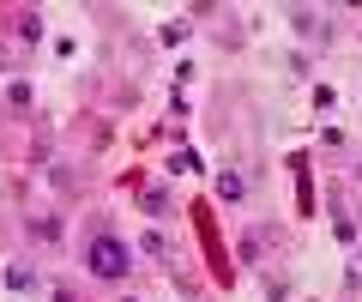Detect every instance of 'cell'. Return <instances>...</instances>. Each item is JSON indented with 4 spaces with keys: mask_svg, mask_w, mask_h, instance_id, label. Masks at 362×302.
Segmentation results:
<instances>
[{
    "mask_svg": "<svg viewBox=\"0 0 362 302\" xmlns=\"http://www.w3.org/2000/svg\"><path fill=\"white\" fill-rule=\"evenodd\" d=\"M290 18H296L302 37H332V25H320V13H290Z\"/></svg>",
    "mask_w": 362,
    "mask_h": 302,
    "instance_id": "obj_3",
    "label": "cell"
},
{
    "mask_svg": "<svg viewBox=\"0 0 362 302\" xmlns=\"http://www.w3.org/2000/svg\"><path fill=\"white\" fill-rule=\"evenodd\" d=\"M218 194H223V199H242V194H247V182H242L235 170H218Z\"/></svg>",
    "mask_w": 362,
    "mask_h": 302,
    "instance_id": "obj_4",
    "label": "cell"
},
{
    "mask_svg": "<svg viewBox=\"0 0 362 302\" xmlns=\"http://www.w3.org/2000/svg\"><path fill=\"white\" fill-rule=\"evenodd\" d=\"M78 266H85V278H97V284H127L133 266H139V248L121 236L115 223L97 218L85 230V242H78Z\"/></svg>",
    "mask_w": 362,
    "mask_h": 302,
    "instance_id": "obj_1",
    "label": "cell"
},
{
    "mask_svg": "<svg viewBox=\"0 0 362 302\" xmlns=\"http://www.w3.org/2000/svg\"><path fill=\"white\" fill-rule=\"evenodd\" d=\"M121 302H139V296H121Z\"/></svg>",
    "mask_w": 362,
    "mask_h": 302,
    "instance_id": "obj_7",
    "label": "cell"
},
{
    "mask_svg": "<svg viewBox=\"0 0 362 302\" xmlns=\"http://www.w3.org/2000/svg\"><path fill=\"white\" fill-rule=\"evenodd\" d=\"M356 182H362V163H356Z\"/></svg>",
    "mask_w": 362,
    "mask_h": 302,
    "instance_id": "obj_6",
    "label": "cell"
},
{
    "mask_svg": "<svg viewBox=\"0 0 362 302\" xmlns=\"http://www.w3.org/2000/svg\"><path fill=\"white\" fill-rule=\"evenodd\" d=\"M13 37H18V42H42V13L18 6V13H13Z\"/></svg>",
    "mask_w": 362,
    "mask_h": 302,
    "instance_id": "obj_2",
    "label": "cell"
},
{
    "mask_svg": "<svg viewBox=\"0 0 362 302\" xmlns=\"http://www.w3.org/2000/svg\"><path fill=\"white\" fill-rule=\"evenodd\" d=\"M54 302H78V290L73 284H54Z\"/></svg>",
    "mask_w": 362,
    "mask_h": 302,
    "instance_id": "obj_5",
    "label": "cell"
}]
</instances>
